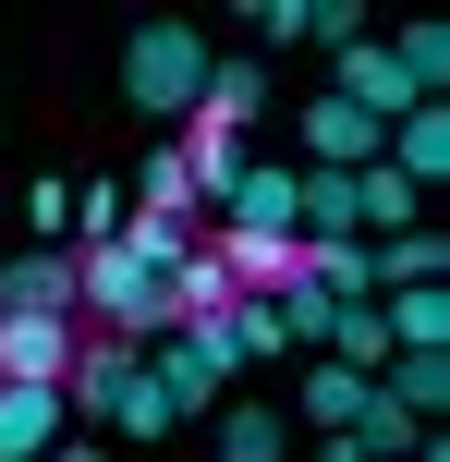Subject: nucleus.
I'll list each match as a JSON object with an SVG mask.
<instances>
[{
  "mask_svg": "<svg viewBox=\"0 0 450 462\" xmlns=\"http://www.w3.org/2000/svg\"><path fill=\"white\" fill-rule=\"evenodd\" d=\"M390 73H402L414 97H438L450 86V24H402V37H390Z\"/></svg>",
  "mask_w": 450,
  "mask_h": 462,
  "instance_id": "obj_20",
  "label": "nucleus"
},
{
  "mask_svg": "<svg viewBox=\"0 0 450 462\" xmlns=\"http://www.w3.org/2000/svg\"><path fill=\"white\" fill-rule=\"evenodd\" d=\"M183 171H195V195H232V171H243V134L195 122V134H183Z\"/></svg>",
  "mask_w": 450,
  "mask_h": 462,
  "instance_id": "obj_25",
  "label": "nucleus"
},
{
  "mask_svg": "<svg viewBox=\"0 0 450 462\" xmlns=\"http://www.w3.org/2000/svg\"><path fill=\"white\" fill-rule=\"evenodd\" d=\"M354 439L378 450V462H414V439H427V414H402L390 390H365V414H354Z\"/></svg>",
  "mask_w": 450,
  "mask_h": 462,
  "instance_id": "obj_22",
  "label": "nucleus"
},
{
  "mask_svg": "<svg viewBox=\"0 0 450 462\" xmlns=\"http://www.w3.org/2000/svg\"><path fill=\"white\" fill-rule=\"evenodd\" d=\"M207 462H292V414H268V402H219Z\"/></svg>",
  "mask_w": 450,
  "mask_h": 462,
  "instance_id": "obj_11",
  "label": "nucleus"
},
{
  "mask_svg": "<svg viewBox=\"0 0 450 462\" xmlns=\"http://www.w3.org/2000/svg\"><path fill=\"white\" fill-rule=\"evenodd\" d=\"M378 171H402L414 195H427L438 171H450V110H438V97H427V110H402V122H390V146H378Z\"/></svg>",
  "mask_w": 450,
  "mask_h": 462,
  "instance_id": "obj_9",
  "label": "nucleus"
},
{
  "mask_svg": "<svg viewBox=\"0 0 450 462\" xmlns=\"http://www.w3.org/2000/svg\"><path fill=\"white\" fill-rule=\"evenodd\" d=\"M0 317H86V268L73 255H13L0 268Z\"/></svg>",
  "mask_w": 450,
  "mask_h": 462,
  "instance_id": "obj_7",
  "label": "nucleus"
},
{
  "mask_svg": "<svg viewBox=\"0 0 450 462\" xmlns=\"http://www.w3.org/2000/svg\"><path fill=\"white\" fill-rule=\"evenodd\" d=\"M305 280L329 304H378V244H305Z\"/></svg>",
  "mask_w": 450,
  "mask_h": 462,
  "instance_id": "obj_15",
  "label": "nucleus"
},
{
  "mask_svg": "<svg viewBox=\"0 0 450 462\" xmlns=\"http://www.w3.org/2000/svg\"><path fill=\"white\" fill-rule=\"evenodd\" d=\"M219 208H232L219 231H292V159H243Z\"/></svg>",
  "mask_w": 450,
  "mask_h": 462,
  "instance_id": "obj_10",
  "label": "nucleus"
},
{
  "mask_svg": "<svg viewBox=\"0 0 450 462\" xmlns=\"http://www.w3.org/2000/svg\"><path fill=\"white\" fill-rule=\"evenodd\" d=\"M354 37H365L354 0H305V49H354Z\"/></svg>",
  "mask_w": 450,
  "mask_h": 462,
  "instance_id": "obj_28",
  "label": "nucleus"
},
{
  "mask_svg": "<svg viewBox=\"0 0 450 462\" xmlns=\"http://www.w3.org/2000/svg\"><path fill=\"white\" fill-rule=\"evenodd\" d=\"M292 134H305V171H365V159L390 146V122H365L354 97H329V86H317L305 110H292Z\"/></svg>",
  "mask_w": 450,
  "mask_h": 462,
  "instance_id": "obj_4",
  "label": "nucleus"
},
{
  "mask_svg": "<svg viewBox=\"0 0 450 462\" xmlns=\"http://www.w3.org/2000/svg\"><path fill=\"white\" fill-rule=\"evenodd\" d=\"M146 208H159V219H195V171H183V146H159V159H146Z\"/></svg>",
  "mask_w": 450,
  "mask_h": 462,
  "instance_id": "obj_26",
  "label": "nucleus"
},
{
  "mask_svg": "<svg viewBox=\"0 0 450 462\" xmlns=\"http://www.w3.org/2000/svg\"><path fill=\"white\" fill-rule=\"evenodd\" d=\"M354 219H365V231H414V183L365 159V171H354Z\"/></svg>",
  "mask_w": 450,
  "mask_h": 462,
  "instance_id": "obj_23",
  "label": "nucleus"
},
{
  "mask_svg": "<svg viewBox=\"0 0 450 462\" xmlns=\"http://www.w3.org/2000/svg\"><path fill=\"white\" fill-rule=\"evenodd\" d=\"M232 268H219V255L207 244H183V268H170V328H183V317H232Z\"/></svg>",
  "mask_w": 450,
  "mask_h": 462,
  "instance_id": "obj_14",
  "label": "nucleus"
},
{
  "mask_svg": "<svg viewBox=\"0 0 450 462\" xmlns=\"http://www.w3.org/2000/svg\"><path fill=\"white\" fill-rule=\"evenodd\" d=\"M280 97V73L268 61H207V97H195V122H219V134H243V122Z\"/></svg>",
  "mask_w": 450,
  "mask_h": 462,
  "instance_id": "obj_13",
  "label": "nucleus"
},
{
  "mask_svg": "<svg viewBox=\"0 0 450 462\" xmlns=\"http://www.w3.org/2000/svg\"><path fill=\"white\" fill-rule=\"evenodd\" d=\"M329 353H341L354 377H378V365H390V317H378V304H341V317H329Z\"/></svg>",
  "mask_w": 450,
  "mask_h": 462,
  "instance_id": "obj_21",
  "label": "nucleus"
},
{
  "mask_svg": "<svg viewBox=\"0 0 450 462\" xmlns=\"http://www.w3.org/2000/svg\"><path fill=\"white\" fill-rule=\"evenodd\" d=\"M365 390H378V377H354V365H305V426H317V439H341V426L365 414Z\"/></svg>",
  "mask_w": 450,
  "mask_h": 462,
  "instance_id": "obj_17",
  "label": "nucleus"
},
{
  "mask_svg": "<svg viewBox=\"0 0 450 462\" xmlns=\"http://www.w3.org/2000/svg\"><path fill=\"white\" fill-rule=\"evenodd\" d=\"M134 365H146V341H122V328H97V341L73 353L61 402H73V414H110V390H122V377H134Z\"/></svg>",
  "mask_w": 450,
  "mask_h": 462,
  "instance_id": "obj_12",
  "label": "nucleus"
},
{
  "mask_svg": "<svg viewBox=\"0 0 450 462\" xmlns=\"http://www.w3.org/2000/svg\"><path fill=\"white\" fill-rule=\"evenodd\" d=\"M256 37L268 49H305V0H256Z\"/></svg>",
  "mask_w": 450,
  "mask_h": 462,
  "instance_id": "obj_29",
  "label": "nucleus"
},
{
  "mask_svg": "<svg viewBox=\"0 0 450 462\" xmlns=\"http://www.w3.org/2000/svg\"><path fill=\"white\" fill-rule=\"evenodd\" d=\"M378 390L402 402V414H438V402H450V353H390V365H378Z\"/></svg>",
  "mask_w": 450,
  "mask_h": 462,
  "instance_id": "obj_19",
  "label": "nucleus"
},
{
  "mask_svg": "<svg viewBox=\"0 0 450 462\" xmlns=\"http://www.w3.org/2000/svg\"><path fill=\"white\" fill-rule=\"evenodd\" d=\"M438 268H450V244H438V231H390V244H378V292H427Z\"/></svg>",
  "mask_w": 450,
  "mask_h": 462,
  "instance_id": "obj_18",
  "label": "nucleus"
},
{
  "mask_svg": "<svg viewBox=\"0 0 450 462\" xmlns=\"http://www.w3.org/2000/svg\"><path fill=\"white\" fill-rule=\"evenodd\" d=\"M49 462H97V439H86V450H49Z\"/></svg>",
  "mask_w": 450,
  "mask_h": 462,
  "instance_id": "obj_31",
  "label": "nucleus"
},
{
  "mask_svg": "<svg viewBox=\"0 0 450 462\" xmlns=\"http://www.w3.org/2000/svg\"><path fill=\"white\" fill-rule=\"evenodd\" d=\"M49 450H61V390L0 377V462H49Z\"/></svg>",
  "mask_w": 450,
  "mask_h": 462,
  "instance_id": "obj_8",
  "label": "nucleus"
},
{
  "mask_svg": "<svg viewBox=\"0 0 450 462\" xmlns=\"http://www.w3.org/2000/svg\"><path fill=\"white\" fill-rule=\"evenodd\" d=\"M232 365H243L232 317H183L159 353H146V377L170 390V414H219V402H232Z\"/></svg>",
  "mask_w": 450,
  "mask_h": 462,
  "instance_id": "obj_2",
  "label": "nucleus"
},
{
  "mask_svg": "<svg viewBox=\"0 0 450 462\" xmlns=\"http://www.w3.org/2000/svg\"><path fill=\"white\" fill-rule=\"evenodd\" d=\"M207 255L232 268V292H256V304H280L292 280H305V244H292V231H207Z\"/></svg>",
  "mask_w": 450,
  "mask_h": 462,
  "instance_id": "obj_5",
  "label": "nucleus"
},
{
  "mask_svg": "<svg viewBox=\"0 0 450 462\" xmlns=\"http://www.w3.org/2000/svg\"><path fill=\"white\" fill-rule=\"evenodd\" d=\"M317 462H378V450H365L354 426H341V439H317Z\"/></svg>",
  "mask_w": 450,
  "mask_h": 462,
  "instance_id": "obj_30",
  "label": "nucleus"
},
{
  "mask_svg": "<svg viewBox=\"0 0 450 462\" xmlns=\"http://www.w3.org/2000/svg\"><path fill=\"white\" fill-rule=\"evenodd\" d=\"M122 97H134V110H159V122H195V97H207V37H195V24H134V37H122Z\"/></svg>",
  "mask_w": 450,
  "mask_h": 462,
  "instance_id": "obj_1",
  "label": "nucleus"
},
{
  "mask_svg": "<svg viewBox=\"0 0 450 462\" xmlns=\"http://www.w3.org/2000/svg\"><path fill=\"white\" fill-rule=\"evenodd\" d=\"M86 268V304H97V328H170V268H146V255H122V244H86L73 255Z\"/></svg>",
  "mask_w": 450,
  "mask_h": 462,
  "instance_id": "obj_3",
  "label": "nucleus"
},
{
  "mask_svg": "<svg viewBox=\"0 0 450 462\" xmlns=\"http://www.w3.org/2000/svg\"><path fill=\"white\" fill-rule=\"evenodd\" d=\"M73 353H86L73 317H0V377H24V390H61Z\"/></svg>",
  "mask_w": 450,
  "mask_h": 462,
  "instance_id": "obj_6",
  "label": "nucleus"
},
{
  "mask_svg": "<svg viewBox=\"0 0 450 462\" xmlns=\"http://www.w3.org/2000/svg\"><path fill=\"white\" fill-rule=\"evenodd\" d=\"M329 317H341V304L317 292V280H292V292H280V341H329Z\"/></svg>",
  "mask_w": 450,
  "mask_h": 462,
  "instance_id": "obj_27",
  "label": "nucleus"
},
{
  "mask_svg": "<svg viewBox=\"0 0 450 462\" xmlns=\"http://www.w3.org/2000/svg\"><path fill=\"white\" fill-rule=\"evenodd\" d=\"M97 426H122V439H159V426H170V390H159V377H122V390H110V414H97Z\"/></svg>",
  "mask_w": 450,
  "mask_h": 462,
  "instance_id": "obj_24",
  "label": "nucleus"
},
{
  "mask_svg": "<svg viewBox=\"0 0 450 462\" xmlns=\"http://www.w3.org/2000/svg\"><path fill=\"white\" fill-rule=\"evenodd\" d=\"M378 317H390V353H450V292H438V280H427V292H390Z\"/></svg>",
  "mask_w": 450,
  "mask_h": 462,
  "instance_id": "obj_16",
  "label": "nucleus"
}]
</instances>
